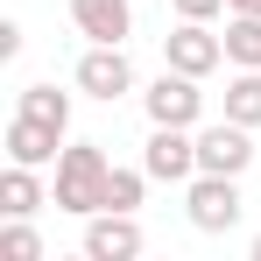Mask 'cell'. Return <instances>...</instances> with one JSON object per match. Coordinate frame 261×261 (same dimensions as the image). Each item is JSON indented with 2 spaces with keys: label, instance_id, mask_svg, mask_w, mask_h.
<instances>
[{
  "label": "cell",
  "instance_id": "18",
  "mask_svg": "<svg viewBox=\"0 0 261 261\" xmlns=\"http://www.w3.org/2000/svg\"><path fill=\"white\" fill-rule=\"evenodd\" d=\"M0 57H21V21H0Z\"/></svg>",
  "mask_w": 261,
  "mask_h": 261
},
{
  "label": "cell",
  "instance_id": "9",
  "mask_svg": "<svg viewBox=\"0 0 261 261\" xmlns=\"http://www.w3.org/2000/svg\"><path fill=\"white\" fill-rule=\"evenodd\" d=\"M64 141H71L64 127H49V120H36V113H14V120H7V163L49 170V163L64 155Z\"/></svg>",
  "mask_w": 261,
  "mask_h": 261
},
{
  "label": "cell",
  "instance_id": "5",
  "mask_svg": "<svg viewBox=\"0 0 261 261\" xmlns=\"http://www.w3.org/2000/svg\"><path fill=\"white\" fill-rule=\"evenodd\" d=\"M71 78H78L85 99H106V106H113V99H127V92H134L127 43H85V57H78V71H71Z\"/></svg>",
  "mask_w": 261,
  "mask_h": 261
},
{
  "label": "cell",
  "instance_id": "3",
  "mask_svg": "<svg viewBox=\"0 0 261 261\" xmlns=\"http://www.w3.org/2000/svg\"><path fill=\"white\" fill-rule=\"evenodd\" d=\"M240 176H212V170H198L191 184H184V219L198 226V233H233L240 226Z\"/></svg>",
  "mask_w": 261,
  "mask_h": 261
},
{
  "label": "cell",
  "instance_id": "7",
  "mask_svg": "<svg viewBox=\"0 0 261 261\" xmlns=\"http://www.w3.org/2000/svg\"><path fill=\"white\" fill-rule=\"evenodd\" d=\"M163 64L170 71H191V78H212L219 64H226V36H212L205 21H176L170 36H163Z\"/></svg>",
  "mask_w": 261,
  "mask_h": 261
},
{
  "label": "cell",
  "instance_id": "10",
  "mask_svg": "<svg viewBox=\"0 0 261 261\" xmlns=\"http://www.w3.org/2000/svg\"><path fill=\"white\" fill-rule=\"evenodd\" d=\"M71 29L85 43H127L134 36V0H71Z\"/></svg>",
  "mask_w": 261,
  "mask_h": 261
},
{
  "label": "cell",
  "instance_id": "4",
  "mask_svg": "<svg viewBox=\"0 0 261 261\" xmlns=\"http://www.w3.org/2000/svg\"><path fill=\"white\" fill-rule=\"evenodd\" d=\"M198 170L212 176H247L254 170V127H240V120H205L198 127Z\"/></svg>",
  "mask_w": 261,
  "mask_h": 261
},
{
  "label": "cell",
  "instance_id": "15",
  "mask_svg": "<svg viewBox=\"0 0 261 261\" xmlns=\"http://www.w3.org/2000/svg\"><path fill=\"white\" fill-rule=\"evenodd\" d=\"M148 184H155L148 170H120V163H113V170H106V212H141V191H148Z\"/></svg>",
  "mask_w": 261,
  "mask_h": 261
},
{
  "label": "cell",
  "instance_id": "17",
  "mask_svg": "<svg viewBox=\"0 0 261 261\" xmlns=\"http://www.w3.org/2000/svg\"><path fill=\"white\" fill-rule=\"evenodd\" d=\"M176 21H212V14H226V0H170Z\"/></svg>",
  "mask_w": 261,
  "mask_h": 261
},
{
  "label": "cell",
  "instance_id": "20",
  "mask_svg": "<svg viewBox=\"0 0 261 261\" xmlns=\"http://www.w3.org/2000/svg\"><path fill=\"white\" fill-rule=\"evenodd\" d=\"M247 254H254V261H261V233H254V247H247Z\"/></svg>",
  "mask_w": 261,
  "mask_h": 261
},
{
  "label": "cell",
  "instance_id": "11",
  "mask_svg": "<svg viewBox=\"0 0 261 261\" xmlns=\"http://www.w3.org/2000/svg\"><path fill=\"white\" fill-rule=\"evenodd\" d=\"M43 205H49L43 170H29V163H7L0 170V219H36Z\"/></svg>",
  "mask_w": 261,
  "mask_h": 261
},
{
  "label": "cell",
  "instance_id": "16",
  "mask_svg": "<svg viewBox=\"0 0 261 261\" xmlns=\"http://www.w3.org/2000/svg\"><path fill=\"white\" fill-rule=\"evenodd\" d=\"M0 261H43V233L29 219H7L0 226Z\"/></svg>",
  "mask_w": 261,
  "mask_h": 261
},
{
  "label": "cell",
  "instance_id": "14",
  "mask_svg": "<svg viewBox=\"0 0 261 261\" xmlns=\"http://www.w3.org/2000/svg\"><path fill=\"white\" fill-rule=\"evenodd\" d=\"M226 120L261 127V71H233L226 78Z\"/></svg>",
  "mask_w": 261,
  "mask_h": 261
},
{
  "label": "cell",
  "instance_id": "8",
  "mask_svg": "<svg viewBox=\"0 0 261 261\" xmlns=\"http://www.w3.org/2000/svg\"><path fill=\"white\" fill-rule=\"evenodd\" d=\"M148 247L134 212H92L85 219V261H134Z\"/></svg>",
  "mask_w": 261,
  "mask_h": 261
},
{
  "label": "cell",
  "instance_id": "12",
  "mask_svg": "<svg viewBox=\"0 0 261 261\" xmlns=\"http://www.w3.org/2000/svg\"><path fill=\"white\" fill-rule=\"evenodd\" d=\"M226 64L261 71V14H226Z\"/></svg>",
  "mask_w": 261,
  "mask_h": 261
},
{
  "label": "cell",
  "instance_id": "13",
  "mask_svg": "<svg viewBox=\"0 0 261 261\" xmlns=\"http://www.w3.org/2000/svg\"><path fill=\"white\" fill-rule=\"evenodd\" d=\"M14 113H36V120H49V127L71 134V92H57V85H21Z\"/></svg>",
  "mask_w": 261,
  "mask_h": 261
},
{
  "label": "cell",
  "instance_id": "2",
  "mask_svg": "<svg viewBox=\"0 0 261 261\" xmlns=\"http://www.w3.org/2000/svg\"><path fill=\"white\" fill-rule=\"evenodd\" d=\"M205 78H191V71H170L163 64V78L141 92V113H148V127H205Z\"/></svg>",
  "mask_w": 261,
  "mask_h": 261
},
{
  "label": "cell",
  "instance_id": "6",
  "mask_svg": "<svg viewBox=\"0 0 261 261\" xmlns=\"http://www.w3.org/2000/svg\"><path fill=\"white\" fill-rule=\"evenodd\" d=\"M141 170L155 176V184H191L198 176V127H148Z\"/></svg>",
  "mask_w": 261,
  "mask_h": 261
},
{
  "label": "cell",
  "instance_id": "1",
  "mask_svg": "<svg viewBox=\"0 0 261 261\" xmlns=\"http://www.w3.org/2000/svg\"><path fill=\"white\" fill-rule=\"evenodd\" d=\"M106 148L99 141H64V155H57V212L71 219H92L106 212Z\"/></svg>",
  "mask_w": 261,
  "mask_h": 261
},
{
  "label": "cell",
  "instance_id": "19",
  "mask_svg": "<svg viewBox=\"0 0 261 261\" xmlns=\"http://www.w3.org/2000/svg\"><path fill=\"white\" fill-rule=\"evenodd\" d=\"M226 14H261V0H226Z\"/></svg>",
  "mask_w": 261,
  "mask_h": 261
}]
</instances>
